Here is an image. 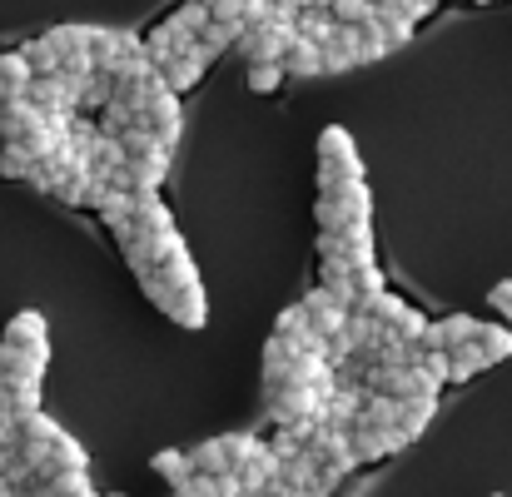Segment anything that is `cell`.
Listing matches in <instances>:
<instances>
[{
  "label": "cell",
  "mask_w": 512,
  "mask_h": 497,
  "mask_svg": "<svg viewBox=\"0 0 512 497\" xmlns=\"http://www.w3.org/2000/svg\"><path fill=\"white\" fill-rule=\"evenodd\" d=\"M373 20H378V30H383L388 50H398V45H408V40H413V20H408V15H398V10H388V5H373Z\"/></svg>",
  "instance_id": "4316f807"
},
{
  "label": "cell",
  "mask_w": 512,
  "mask_h": 497,
  "mask_svg": "<svg viewBox=\"0 0 512 497\" xmlns=\"http://www.w3.org/2000/svg\"><path fill=\"white\" fill-rule=\"evenodd\" d=\"M30 80H35V70H30V60H25L20 50L0 55V85H5V100H10V95H25Z\"/></svg>",
  "instance_id": "d4e9b609"
},
{
  "label": "cell",
  "mask_w": 512,
  "mask_h": 497,
  "mask_svg": "<svg viewBox=\"0 0 512 497\" xmlns=\"http://www.w3.org/2000/svg\"><path fill=\"white\" fill-rule=\"evenodd\" d=\"M388 55V40H383V30H378V20L368 15V20H358V60L368 65V60H383Z\"/></svg>",
  "instance_id": "e575fe53"
},
{
  "label": "cell",
  "mask_w": 512,
  "mask_h": 497,
  "mask_svg": "<svg viewBox=\"0 0 512 497\" xmlns=\"http://www.w3.org/2000/svg\"><path fill=\"white\" fill-rule=\"evenodd\" d=\"M294 40V20H259V25H244L239 35V55L254 65V60H284V45Z\"/></svg>",
  "instance_id": "3957f363"
},
{
  "label": "cell",
  "mask_w": 512,
  "mask_h": 497,
  "mask_svg": "<svg viewBox=\"0 0 512 497\" xmlns=\"http://www.w3.org/2000/svg\"><path fill=\"white\" fill-rule=\"evenodd\" d=\"M40 120H45V110H40L30 95H10V100L0 105V135H5V140H25Z\"/></svg>",
  "instance_id": "5bb4252c"
},
{
  "label": "cell",
  "mask_w": 512,
  "mask_h": 497,
  "mask_svg": "<svg viewBox=\"0 0 512 497\" xmlns=\"http://www.w3.org/2000/svg\"><path fill=\"white\" fill-rule=\"evenodd\" d=\"M299 5H319V10H329V5H334V0H299Z\"/></svg>",
  "instance_id": "7dc6e473"
},
{
  "label": "cell",
  "mask_w": 512,
  "mask_h": 497,
  "mask_svg": "<svg viewBox=\"0 0 512 497\" xmlns=\"http://www.w3.org/2000/svg\"><path fill=\"white\" fill-rule=\"evenodd\" d=\"M483 353H488V363H503L512 358V329L508 324H478V338H473Z\"/></svg>",
  "instance_id": "83f0119b"
},
{
  "label": "cell",
  "mask_w": 512,
  "mask_h": 497,
  "mask_svg": "<svg viewBox=\"0 0 512 497\" xmlns=\"http://www.w3.org/2000/svg\"><path fill=\"white\" fill-rule=\"evenodd\" d=\"M334 10H319V5H304L299 15H294V30L299 35H309V40H319V45H329V35H334Z\"/></svg>",
  "instance_id": "484cf974"
},
{
  "label": "cell",
  "mask_w": 512,
  "mask_h": 497,
  "mask_svg": "<svg viewBox=\"0 0 512 497\" xmlns=\"http://www.w3.org/2000/svg\"><path fill=\"white\" fill-rule=\"evenodd\" d=\"M358 309H363V314H373L378 324H388V329H393V324H398V314H403L408 304H403L398 294H388V289H378V294H368V299H358Z\"/></svg>",
  "instance_id": "4dcf8cb0"
},
{
  "label": "cell",
  "mask_w": 512,
  "mask_h": 497,
  "mask_svg": "<svg viewBox=\"0 0 512 497\" xmlns=\"http://www.w3.org/2000/svg\"><path fill=\"white\" fill-rule=\"evenodd\" d=\"M488 299H493V309H498L503 319H512V279H503V284H498Z\"/></svg>",
  "instance_id": "ee69618b"
},
{
  "label": "cell",
  "mask_w": 512,
  "mask_h": 497,
  "mask_svg": "<svg viewBox=\"0 0 512 497\" xmlns=\"http://www.w3.org/2000/svg\"><path fill=\"white\" fill-rule=\"evenodd\" d=\"M428 324H433V319H423V314H418V309L408 304V309L398 314V324H393V333H403V338H413V343H418V338L428 333Z\"/></svg>",
  "instance_id": "b9f144b4"
},
{
  "label": "cell",
  "mask_w": 512,
  "mask_h": 497,
  "mask_svg": "<svg viewBox=\"0 0 512 497\" xmlns=\"http://www.w3.org/2000/svg\"><path fill=\"white\" fill-rule=\"evenodd\" d=\"M20 55L30 60V70H35V75H55V70H60V50L50 45V35L25 40V45H20Z\"/></svg>",
  "instance_id": "f546056e"
},
{
  "label": "cell",
  "mask_w": 512,
  "mask_h": 497,
  "mask_svg": "<svg viewBox=\"0 0 512 497\" xmlns=\"http://www.w3.org/2000/svg\"><path fill=\"white\" fill-rule=\"evenodd\" d=\"M35 165H40V160H35L20 140H5V150H0V174H5V179H30Z\"/></svg>",
  "instance_id": "d6a6232c"
},
{
  "label": "cell",
  "mask_w": 512,
  "mask_h": 497,
  "mask_svg": "<svg viewBox=\"0 0 512 497\" xmlns=\"http://www.w3.org/2000/svg\"><path fill=\"white\" fill-rule=\"evenodd\" d=\"M40 413V378H0V418L25 423Z\"/></svg>",
  "instance_id": "52a82bcc"
},
{
  "label": "cell",
  "mask_w": 512,
  "mask_h": 497,
  "mask_svg": "<svg viewBox=\"0 0 512 497\" xmlns=\"http://www.w3.org/2000/svg\"><path fill=\"white\" fill-rule=\"evenodd\" d=\"M0 343H20V348H50V338H45V314H35V309H20L10 324H5V338Z\"/></svg>",
  "instance_id": "ffe728a7"
},
{
  "label": "cell",
  "mask_w": 512,
  "mask_h": 497,
  "mask_svg": "<svg viewBox=\"0 0 512 497\" xmlns=\"http://www.w3.org/2000/svg\"><path fill=\"white\" fill-rule=\"evenodd\" d=\"M0 497H30V493H25V488H20V483H10V478H5V473H0Z\"/></svg>",
  "instance_id": "f6af8a7d"
},
{
  "label": "cell",
  "mask_w": 512,
  "mask_h": 497,
  "mask_svg": "<svg viewBox=\"0 0 512 497\" xmlns=\"http://www.w3.org/2000/svg\"><path fill=\"white\" fill-rule=\"evenodd\" d=\"M219 443H224V458H229V468H239L254 448H259V438L254 433H219Z\"/></svg>",
  "instance_id": "74e56055"
},
{
  "label": "cell",
  "mask_w": 512,
  "mask_h": 497,
  "mask_svg": "<svg viewBox=\"0 0 512 497\" xmlns=\"http://www.w3.org/2000/svg\"><path fill=\"white\" fill-rule=\"evenodd\" d=\"M100 497H125V493H100Z\"/></svg>",
  "instance_id": "c3c4849f"
},
{
  "label": "cell",
  "mask_w": 512,
  "mask_h": 497,
  "mask_svg": "<svg viewBox=\"0 0 512 497\" xmlns=\"http://www.w3.org/2000/svg\"><path fill=\"white\" fill-rule=\"evenodd\" d=\"M353 289H358V299H368V294H378L383 289V269L368 259V264H353Z\"/></svg>",
  "instance_id": "f35d334b"
},
{
  "label": "cell",
  "mask_w": 512,
  "mask_h": 497,
  "mask_svg": "<svg viewBox=\"0 0 512 497\" xmlns=\"http://www.w3.org/2000/svg\"><path fill=\"white\" fill-rule=\"evenodd\" d=\"M120 145H125V155L130 160H155V165H170V145L145 125V120H135L130 130H120Z\"/></svg>",
  "instance_id": "ac0fdd59"
},
{
  "label": "cell",
  "mask_w": 512,
  "mask_h": 497,
  "mask_svg": "<svg viewBox=\"0 0 512 497\" xmlns=\"http://www.w3.org/2000/svg\"><path fill=\"white\" fill-rule=\"evenodd\" d=\"M45 368H50V348L0 343V378H45Z\"/></svg>",
  "instance_id": "8fae6325"
},
{
  "label": "cell",
  "mask_w": 512,
  "mask_h": 497,
  "mask_svg": "<svg viewBox=\"0 0 512 497\" xmlns=\"http://www.w3.org/2000/svg\"><path fill=\"white\" fill-rule=\"evenodd\" d=\"M353 65H363L358 60V25H334V35H329V45H324V75H343V70H353Z\"/></svg>",
  "instance_id": "2e32d148"
},
{
  "label": "cell",
  "mask_w": 512,
  "mask_h": 497,
  "mask_svg": "<svg viewBox=\"0 0 512 497\" xmlns=\"http://www.w3.org/2000/svg\"><path fill=\"white\" fill-rule=\"evenodd\" d=\"M304 309H309V329L324 333V338H329V333H339L343 324H348V314H353L348 304L334 299V289H329V284H319L314 294H304Z\"/></svg>",
  "instance_id": "9c48e42d"
},
{
  "label": "cell",
  "mask_w": 512,
  "mask_h": 497,
  "mask_svg": "<svg viewBox=\"0 0 512 497\" xmlns=\"http://www.w3.org/2000/svg\"><path fill=\"white\" fill-rule=\"evenodd\" d=\"M239 35H244V25H239V20H209V25H204V35H199V45H204L209 55H219V50L239 45Z\"/></svg>",
  "instance_id": "f1b7e54d"
},
{
  "label": "cell",
  "mask_w": 512,
  "mask_h": 497,
  "mask_svg": "<svg viewBox=\"0 0 512 497\" xmlns=\"http://www.w3.org/2000/svg\"><path fill=\"white\" fill-rule=\"evenodd\" d=\"M448 358H453L448 383H468V378H478V373L488 368V353H483L478 343H458V348H448Z\"/></svg>",
  "instance_id": "603a6c76"
},
{
  "label": "cell",
  "mask_w": 512,
  "mask_h": 497,
  "mask_svg": "<svg viewBox=\"0 0 512 497\" xmlns=\"http://www.w3.org/2000/svg\"><path fill=\"white\" fill-rule=\"evenodd\" d=\"M279 65H284V75H294V80H314V75H324V45L294 30V40L284 45V60H279Z\"/></svg>",
  "instance_id": "30bf717a"
},
{
  "label": "cell",
  "mask_w": 512,
  "mask_h": 497,
  "mask_svg": "<svg viewBox=\"0 0 512 497\" xmlns=\"http://www.w3.org/2000/svg\"><path fill=\"white\" fill-rule=\"evenodd\" d=\"M0 105H5V85H0Z\"/></svg>",
  "instance_id": "681fc988"
},
{
  "label": "cell",
  "mask_w": 512,
  "mask_h": 497,
  "mask_svg": "<svg viewBox=\"0 0 512 497\" xmlns=\"http://www.w3.org/2000/svg\"><path fill=\"white\" fill-rule=\"evenodd\" d=\"M473 338H478V319L473 314H448V319H433L418 343L423 348H458V343H473Z\"/></svg>",
  "instance_id": "4fadbf2b"
},
{
  "label": "cell",
  "mask_w": 512,
  "mask_h": 497,
  "mask_svg": "<svg viewBox=\"0 0 512 497\" xmlns=\"http://www.w3.org/2000/svg\"><path fill=\"white\" fill-rule=\"evenodd\" d=\"M150 468H155L160 478H170V483H184V478L194 473L189 453H174V448H165V453H155V458H150Z\"/></svg>",
  "instance_id": "8d00e7d4"
},
{
  "label": "cell",
  "mask_w": 512,
  "mask_h": 497,
  "mask_svg": "<svg viewBox=\"0 0 512 497\" xmlns=\"http://www.w3.org/2000/svg\"><path fill=\"white\" fill-rule=\"evenodd\" d=\"M209 60H214V55L194 40L189 50H179L170 65H165V80H170L174 90H189V85H199V75H204V65H209Z\"/></svg>",
  "instance_id": "d6986e66"
},
{
  "label": "cell",
  "mask_w": 512,
  "mask_h": 497,
  "mask_svg": "<svg viewBox=\"0 0 512 497\" xmlns=\"http://www.w3.org/2000/svg\"><path fill=\"white\" fill-rule=\"evenodd\" d=\"M279 468H284V458L274 453V443H259L234 473L244 478V493H259V488H269V483L279 478Z\"/></svg>",
  "instance_id": "7c38bea8"
},
{
  "label": "cell",
  "mask_w": 512,
  "mask_h": 497,
  "mask_svg": "<svg viewBox=\"0 0 512 497\" xmlns=\"http://www.w3.org/2000/svg\"><path fill=\"white\" fill-rule=\"evenodd\" d=\"M160 309L170 314L179 329H204L209 324V304H204V284H189V289H170L160 299Z\"/></svg>",
  "instance_id": "ba28073f"
},
{
  "label": "cell",
  "mask_w": 512,
  "mask_h": 497,
  "mask_svg": "<svg viewBox=\"0 0 512 497\" xmlns=\"http://www.w3.org/2000/svg\"><path fill=\"white\" fill-rule=\"evenodd\" d=\"M274 453H279V458H294V453H304V443H299L289 428H279V433H274Z\"/></svg>",
  "instance_id": "7bdbcfd3"
},
{
  "label": "cell",
  "mask_w": 512,
  "mask_h": 497,
  "mask_svg": "<svg viewBox=\"0 0 512 497\" xmlns=\"http://www.w3.org/2000/svg\"><path fill=\"white\" fill-rule=\"evenodd\" d=\"M348 438H353V453H358V463L393 458V453H403V448L413 443L403 428H363V423H353V428H348Z\"/></svg>",
  "instance_id": "8992f818"
},
{
  "label": "cell",
  "mask_w": 512,
  "mask_h": 497,
  "mask_svg": "<svg viewBox=\"0 0 512 497\" xmlns=\"http://www.w3.org/2000/svg\"><path fill=\"white\" fill-rule=\"evenodd\" d=\"M309 329V309L304 304H294V309H284L279 319H274V333H284V338H294V333Z\"/></svg>",
  "instance_id": "60d3db41"
},
{
  "label": "cell",
  "mask_w": 512,
  "mask_h": 497,
  "mask_svg": "<svg viewBox=\"0 0 512 497\" xmlns=\"http://www.w3.org/2000/svg\"><path fill=\"white\" fill-rule=\"evenodd\" d=\"M264 398H269L274 423H294V418H304L324 403V393L314 383H279V388H264Z\"/></svg>",
  "instance_id": "5b68a950"
},
{
  "label": "cell",
  "mask_w": 512,
  "mask_h": 497,
  "mask_svg": "<svg viewBox=\"0 0 512 497\" xmlns=\"http://www.w3.org/2000/svg\"><path fill=\"white\" fill-rule=\"evenodd\" d=\"M319 229H348V224H358V219H368L373 214V194H368V184L363 179H343L339 189H324L319 194Z\"/></svg>",
  "instance_id": "7a4b0ae2"
},
{
  "label": "cell",
  "mask_w": 512,
  "mask_h": 497,
  "mask_svg": "<svg viewBox=\"0 0 512 497\" xmlns=\"http://www.w3.org/2000/svg\"><path fill=\"white\" fill-rule=\"evenodd\" d=\"M130 229H135V234H165V229H174V219H170V209H165V199H160V189H145V194H135Z\"/></svg>",
  "instance_id": "e0dca14e"
},
{
  "label": "cell",
  "mask_w": 512,
  "mask_h": 497,
  "mask_svg": "<svg viewBox=\"0 0 512 497\" xmlns=\"http://www.w3.org/2000/svg\"><path fill=\"white\" fill-rule=\"evenodd\" d=\"M329 10H334V20H343V25H358V20L373 15V0H334Z\"/></svg>",
  "instance_id": "ab89813d"
},
{
  "label": "cell",
  "mask_w": 512,
  "mask_h": 497,
  "mask_svg": "<svg viewBox=\"0 0 512 497\" xmlns=\"http://www.w3.org/2000/svg\"><path fill=\"white\" fill-rule=\"evenodd\" d=\"M50 45L60 50V60L90 55V45H95V25H55V30H50Z\"/></svg>",
  "instance_id": "7402d4cb"
},
{
  "label": "cell",
  "mask_w": 512,
  "mask_h": 497,
  "mask_svg": "<svg viewBox=\"0 0 512 497\" xmlns=\"http://www.w3.org/2000/svg\"><path fill=\"white\" fill-rule=\"evenodd\" d=\"M433 413H438V398H428V393H413V398H403V418H398V428H403L408 438H418V433L433 423Z\"/></svg>",
  "instance_id": "cb8c5ba5"
},
{
  "label": "cell",
  "mask_w": 512,
  "mask_h": 497,
  "mask_svg": "<svg viewBox=\"0 0 512 497\" xmlns=\"http://www.w3.org/2000/svg\"><path fill=\"white\" fill-rule=\"evenodd\" d=\"M140 120L165 140L174 150V140H179V130H184V110H179V90L174 85H160L150 100H145V110H140Z\"/></svg>",
  "instance_id": "277c9868"
},
{
  "label": "cell",
  "mask_w": 512,
  "mask_h": 497,
  "mask_svg": "<svg viewBox=\"0 0 512 497\" xmlns=\"http://www.w3.org/2000/svg\"><path fill=\"white\" fill-rule=\"evenodd\" d=\"M343 179H363V160L353 150V135L343 125H329L319 135V194L324 189H339Z\"/></svg>",
  "instance_id": "6da1fadb"
},
{
  "label": "cell",
  "mask_w": 512,
  "mask_h": 497,
  "mask_svg": "<svg viewBox=\"0 0 512 497\" xmlns=\"http://www.w3.org/2000/svg\"><path fill=\"white\" fill-rule=\"evenodd\" d=\"M189 463H194V473H209V478L229 473V458H224V443H219V438H209V443L189 448Z\"/></svg>",
  "instance_id": "1f68e13d"
},
{
  "label": "cell",
  "mask_w": 512,
  "mask_h": 497,
  "mask_svg": "<svg viewBox=\"0 0 512 497\" xmlns=\"http://www.w3.org/2000/svg\"><path fill=\"white\" fill-rule=\"evenodd\" d=\"M244 80H249V90H254V95H269V90H279V80H284V65H279V60H254Z\"/></svg>",
  "instance_id": "d590c367"
},
{
  "label": "cell",
  "mask_w": 512,
  "mask_h": 497,
  "mask_svg": "<svg viewBox=\"0 0 512 497\" xmlns=\"http://www.w3.org/2000/svg\"><path fill=\"white\" fill-rule=\"evenodd\" d=\"M398 418H403V398H393V393H368L363 398V413H358L363 428H398Z\"/></svg>",
  "instance_id": "44dd1931"
},
{
  "label": "cell",
  "mask_w": 512,
  "mask_h": 497,
  "mask_svg": "<svg viewBox=\"0 0 512 497\" xmlns=\"http://www.w3.org/2000/svg\"><path fill=\"white\" fill-rule=\"evenodd\" d=\"M125 160H130V155H125L120 135L100 130V135H95V145H90V165H95V169H115V165H125Z\"/></svg>",
  "instance_id": "836d02e7"
},
{
  "label": "cell",
  "mask_w": 512,
  "mask_h": 497,
  "mask_svg": "<svg viewBox=\"0 0 512 497\" xmlns=\"http://www.w3.org/2000/svg\"><path fill=\"white\" fill-rule=\"evenodd\" d=\"M25 95H30L45 115H75V110H80V100L65 90V80H60V75H35Z\"/></svg>",
  "instance_id": "9a60e30c"
},
{
  "label": "cell",
  "mask_w": 512,
  "mask_h": 497,
  "mask_svg": "<svg viewBox=\"0 0 512 497\" xmlns=\"http://www.w3.org/2000/svg\"><path fill=\"white\" fill-rule=\"evenodd\" d=\"M15 443V423L10 418H0V448H10Z\"/></svg>",
  "instance_id": "bcb514c9"
}]
</instances>
